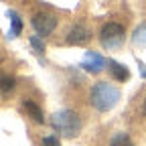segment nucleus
<instances>
[{"label": "nucleus", "mask_w": 146, "mask_h": 146, "mask_svg": "<svg viewBox=\"0 0 146 146\" xmlns=\"http://www.w3.org/2000/svg\"><path fill=\"white\" fill-rule=\"evenodd\" d=\"M16 87V79L12 75H0V96H6Z\"/></svg>", "instance_id": "9d476101"}, {"label": "nucleus", "mask_w": 146, "mask_h": 146, "mask_svg": "<svg viewBox=\"0 0 146 146\" xmlns=\"http://www.w3.org/2000/svg\"><path fill=\"white\" fill-rule=\"evenodd\" d=\"M108 71H110V75H112V79H116V81H126L130 77L128 67L118 63V61H114V59H108Z\"/></svg>", "instance_id": "0eeeda50"}, {"label": "nucleus", "mask_w": 146, "mask_h": 146, "mask_svg": "<svg viewBox=\"0 0 146 146\" xmlns=\"http://www.w3.org/2000/svg\"><path fill=\"white\" fill-rule=\"evenodd\" d=\"M41 146H61V144H59V138L57 136H45L41 140Z\"/></svg>", "instance_id": "4468645a"}, {"label": "nucleus", "mask_w": 146, "mask_h": 146, "mask_svg": "<svg viewBox=\"0 0 146 146\" xmlns=\"http://www.w3.org/2000/svg\"><path fill=\"white\" fill-rule=\"evenodd\" d=\"M106 65H108V61L102 57L100 53H96V51H87V53H85V59L79 63V67H81L83 71L91 73V75L102 73V71L106 69Z\"/></svg>", "instance_id": "39448f33"}, {"label": "nucleus", "mask_w": 146, "mask_h": 146, "mask_svg": "<svg viewBox=\"0 0 146 146\" xmlns=\"http://www.w3.org/2000/svg\"><path fill=\"white\" fill-rule=\"evenodd\" d=\"M91 39V31L85 25H73L67 33V43L69 45H83Z\"/></svg>", "instance_id": "423d86ee"}, {"label": "nucleus", "mask_w": 146, "mask_h": 146, "mask_svg": "<svg viewBox=\"0 0 146 146\" xmlns=\"http://www.w3.org/2000/svg\"><path fill=\"white\" fill-rule=\"evenodd\" d=\"M138 69H140V75H142V77L146 79V65H144L142 61H138Z\"/></svg>", "instance_id": "2eb2a0df"}, {"label": "nucleus", "mask_w": 146, "mask_h": 146, "mask_svg": "<svg viewBox=\"0 0 146 146\" xmlns=\"http://www.w3.org/2000/svg\"><path fill=\"white\" fill-rule=\"evenodd\" d=\"M132 43L136 47H144L146 45V23H142L140 27H136V31L132 35Z\"/></svg>", "instance_id": "9b49d317"}, {"label": "nucleus", "mask_w": 146, "mask_h": 146, "mask_svg": "<svg viewBox=\"0 0 146 146\" xmlns=\"http://www.w3.org/2000/svg\"><path fill=\"white\" fill-rule=\"evenodd\" d=\"M120 89L110 83V81H98L91 85L89 89V104L94 106L98 112H110L112 108H116V104L120 102Z\"/></svg>", "instance_id": "f257e3e1"}, {"label": "nucleus", "mask_w": 146, "mask_h": 146, "mask_svg": "<svg viewBox=\"0 0 146 146\" xmlns=\"http://www.w3.org/2000/svg\"><path fill=\"white\" fill-rule=\"evenodd\" d=\"M31 25L36 33V36H49L55 29H57V16H53V14H45V12H39V14H35L31 18Z\"/></svg>", "instance_id": "20e7f679"}, {"label": "nucleus", "mask_w": 146, "mask_h": 146, "mask_svg": "<svg viewBox=\"0 0 146 146\" xmlns=\"http://www.w3.org/2000/svg\"><path fill=\"white\" fill-rule=\"evenodd\" d=\"M29 43H31V47H33V51H35L36 55H43V53H45V43H43L41 36H36V35L29 36Z\"/></svg>", "instance_id": "ddd939ff"}, {"label": "nucleus", "mask_w": 146, "mask_h": 146, "mask_svg": "<svg viewBox=\"0 0 146 146\" xmlns=\"http://www.w3.org/2000/svg\"><path fill=\"white\" fill-rule=\"evenodd\" d=\"M23 108L27 110V114L36 122V124H45V116H43V110L39 108V104H35L33 100H23Z\"/></svg>", "instance_id": "6e6552de"}, {"label": "nucleus", "mask_w": 146, "mask_h": 146, "mask_svg": "<svg viewBox=\"0 0 146 146\" xmlns=\"http://www.w3.org/2000/svg\"><path fill=\"white\" fill-rule=\"evenodd\" d=\"M142 114L146 116V98H144V104H142Z\"/></svg>", "instance_id": "dca6fc26"}, {"label": "nucleus", "mask_w": 146, "mask_h": 146, "mask_svg": "<svg viewBox=\"0 0 146 146\" xmlns=\"http://www.w3.org/2000/svg\"><path fill=\"white\" fill-rule=\"evenodd\" d=\"M51 126H53V130L55 132H59L61 136L65 138H73V136H77L79 130H81V118L77 112H73V110H59L57 114H53L51 118Z\"/></svg>", "instance_id": "f03ea898"}, {"label": "nucleus", "mask_w": 146, "mask_h": 146, "mask_svg": "<svg viewBox=\"0 0 146 146\" xmlns=\"http://www.w3.org/2000/svg\"><path fill=\"white\" fill-rule=\"evenodd\" d=\"M124 35H126V31H124V27L120 23H108V25L102 27L100 41L110 51H112V49H120L122 43H124Z\"/></svg>", "instance_id": "7ed1b4c3"}, {"label": "nucleus", "mask_w": 146, "mask_h": 146, "mask_svg": "<svg viewBox=\"0 0 146 146\" xmlns=\"http://www.w3.org/2000/svg\"><path fill=\"white\" fill-rule=\"evenodd\" d=\"M110 146H134V142L126 132H118L112 140H110Z\"/></svg>", "instance_id": "f8f14e48"}, {"label": "nucleus", "mask_w": 146, "mask_h": 146, "mask_svg": "<svg viewBox=\"0 0 146 146\" xmlns=\"http://www.w3.org/2000/svg\"><path fill=\"white\" fill-rule=\"evenodd\" d=\"M8 18H10V29H8V39H16L23 33V21L18 16L16 10H8Z\"/></svg>", "instance_id": "1a4fd4ad"}]
</instances>
